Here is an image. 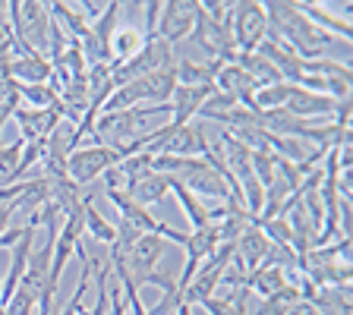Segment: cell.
<instances>
[{"label": "cell", "instance_id": "22", "mask_svg": "<svg viewBox=\"0 0 353 315\" xmlns=\"http://www.w3.org/2000/svg\"><path fill=\"white\" fill-rule=\"evenodd\" d=\"M214 70H218V63L180 60L176 63V85H214Z\"/></svg>", "mask_w": 353, "mask_h": 315}, {"label": "cell", "instance_id": "21", "mask_svg": "<svg viewBox=\"0 0 353 315\" xmlns=\"http://www.w3.org/2000/svg\"><path fill=\"white\" fill-rule=\"evenodd\" d=\"M85 234L95 246H110L114 236H117V227H114V224H110L92 202H85Z\"/></svg>", "mask_w": 353, "mask_h": 315}, {"label": "cell", "instance_id": "12", "mask_svg": "<svg viewBox=\"0 0 353 315\" xmlns=\"http://www.w3.org/2000/svg\"><path fill=\"white\" fill-rule=\"evenodd\" d=\"M234 250H236V258L243 262V268H246V272H256V268H262L265 256H268V250H272V240L262 234L259 224H250V227L236 236Z\"/></svg>", "mask_w": 353, "mask_h": 315}, {"label": "cell", "instance_id": "14", "mask_svg": "<svg viewBox=\"0 0 353 315\" xmlns=\"http://www.w3.org/2000/svg\"><path fill=\"white\" fill-rule=\"evenodd\" d=\"M10 76H13L19 85H41V82H48V76H51V63L38 51L16 54V57L10 54Z\"/></svg>", "mask_w": 353, "mask_h": 315}, {"label": "cell", "instance_id": "23", "mask_svg": "<svg viewBox=\"0 0 353 315\" xmlns=\"http://www.w3.org/2000/svg\"><path fill=\"white\" fill-rule=\"evenodd\" d=\"M22 145H26L22 139L0 142V190L16 183V167H19V158H22Z\"/></svg>", "mask_w": 353, "mask_h": 315}, {"label": "cell", "instance_id": "13", "mask_svg": "<svg viewBox=\"0 0 353 315\" xmlns=\"http://www.w3.org/2000/svg\"><path fill=\"white\" fill-rule=\"evenodd\" d=\"M296 10H300L303 16H306L316 29H322V32H328V35H334L338 41H350L353 38V26H350V19H341V16H334L331 10H325L322 3H312V0H300L296 3Z\"/></svg>", "mask_w": 353, "mask_h": 315}, {"label": "cell", "instance_id": "30", "mask_svg": "<svg viewBox=\"0 0 353 315\" xmlns=\"http://www.w3.org/2000/svg\"><path fill=\"white\" fill-rule=\"evenodd\" d=\"M19 236H22V227H10L7 234L0 236V246H13V243H19Z\"/></svg>", "mask_w": 353, "mask_h": 315}, {"label": "cell", "instance_id": "5", "mask_svg": "<svg viewBox=\"0 0 353 315\" xmlns=\"http://www.w3.org/2000/svg\"><path fill=\"white\" fill-rule=\"evenodd\" d=\"M199 13H202V7H199L196 0H170V3H161L154 38L168 41L170 48H174V44L190 41L192 29H196Z\"/></svg>", "mask_w": 353, "mask_h": 315}, {"label": "cell", "instance_id": "25", "mask_svg": "<svg viewBox=\"0 0 353 315\" xmlns=\"http://www.w3.org/2000/svg\"><path fill=\"white\" fill-rule=\"evenodd\" d=\"M300 303V290H296L294 284H287V287H281L278 294H272V296H265L262 300V306H259V312L256 315H284L290 306H296Z\"/></svg>", "mask_w": 353, "mask_h": 315}, {"label": "cell", "instance_id": "20", "mask_svg": "<svg viewBox=\"0 0 353 315\" xmlns=\"http://www.w3.org/2000/svg\"><path fill=\"white\" fill-rule=\"evenodd\" d=\"M218 246H221V234H218V224H212V227H202V230H190L183 243V252L190 258H196V262H205Z\"/></svg>", "mask_w": 353, "mask_h": 315}, {"label": "cell", "instance_id": "31", "mask_svg": "<svg viewBox=\"0 0 353 315\" xmlns=\"http://www.w3.org/2000/svg\"><path fill=\"white\" fill-rule=\"evenodd\" d=\"M176 315H192V306H186V303H183V306L176 309Z\"/></svg>", "mask_w": 353, "mask_h": 315}, {"label": "cell", "instance_id": "7", "mask_svg": "<svg viewBox=\"0 0 353 315\" xmlns=\"http://www.w3.org/2000/svg\"><path fill=\"white\" fill-rule=\"evenodd\" d=\"M117 16H120V3L110 0L104 3V13L92 22V32L79 41L82 48V57H85L88 66H98V63H110V35L117 29Z\"/></svg>", "mask_w": 353, "mask_h": 315}, {"label": "cell", "instance_id": "11", "mask_svg": "<svg viewBox=\"0 0 353 315\" xmlns=\"http://www.w3.org/2000/svg\"><path fill=\"white\" fill-rule=\"evenodd\" d=\"M290 114H296L300 120H309V123H316L319 117H331L334 114V108H338V101L334 98H325V95H316V92H306V88L294 85V92H290V98H287L284 104Z\"/></svg>", "mask_w": 353, "mask_h": 315}, {"label": "cell", "instance_id": "26", "mask_svg": "<svg viewBox=\"0 0 353 315\" xmlns=\"http://www.w3.org/2000/svg\"><path fill=\"white\" fill-rule=\"evenodd\" d=\"M19 101H22V108L48 110V108H54L60 98L51 92L48 82H41V85H19Z\"/></svg>", "mask_w": 353, "mask_h": 315}, {"label": "cell", "instance_id": "9", "mask_svg": "<svg viewBox=\"0 0 353 315\" xmlns=\"http://www.w3.org/2000/svg\"><path fill=\"white\" fill-rule=\"evenodd\" d=\"M214 95V85H176L170 95L168 108H170V120L174 126H186L192 123V117L199 114V108Z\"/></svg>", "mask_w": 353, "mask_h": 315}, {"label": "cell", "instance_id": "17", "mask_svg": "<svg viewBox=\"0 0 353 315\" xmlns=\"http://www.w3.org/2000/svg\"><path fill=\"white\" fill-rule=\"evenodd\" d=\"M126 196L136 202V205H142V208H148V205H158V202H164V196H168V176L164 174H148V176H142L139 183H132V186H126Z\"/></svg>", "mask_w": 353, "mask_h": 315}, {"label": "cell", "instance_id": "19", "mask_svg": "<svg viewBox=\"0 0 353 315\" xmlns=\"http://www.w3.org/2000/svg\"><path fill=\"white\" fill-rule=\"evenodd\" d=\"M290 281H287V272H281V268H256V272L246 274V290L250 294H256L259 300H265V296L278 294L281 287H287Z\"/></svg>", "mask_w": 353, "mask_h": 315}, {"label": "cell", "instance_id": "27", "mask_svg": "<svg viewBox=\"0 0 353 315\" xmlns=\"http://www.w3.org/2000/svg\"><path fill=\"white\" fill-rule=\"evenodd\" d=\"M176 274H180V272H174V268H170V272L154 268V272L145 278V284H142V287H158V290H164V294H180V290H176Z\"/></svg>", "mask_w": 353, "mask_h": 315}, {"label": "cell", "instance_id": "2", "mask_svg": "<svg viewBox=\"0 0 353 315\" xmlns=\"http://www.w3.org/2000/svg\"><path fill=\"white\" fill-rule=\"evenodd\" d=\"M174 48L161 38H145V44L139 48V54H132L123 63H110V82L114 88L126 85V82L139 79L148 73H161V70H174Z\"/></svg>", "mask_w": 353, "mask_h": 315}, {"label": "cell", "instance_id": "29", "mask_svg": "<svg viewBox=\"0 0 353 315\" xmlns=\"http://www.w3.org/2000/svg\"><path fill=\"white\" fill-rule=\"evenodd\" d=\"M110 315H126V303H123V290L120 287H110V306H108Z\"/></svg>", "mask_w": 353, "mask_h": 315}, {"label": "cell", "instance_id": "4", "mask_svg": "<svg viewBox=\"0 0 353 315\" xmlns=\"http://www.w3.org/2000/svg\"><path fill=\"white\" fill-rule=\"evenodd\" d=\"M230 32H234V48L240 54L259 51V44L268 35L265 3H259V0H236L234 13H230Z\"/></svg>", "mask_w": 353, "mask_h": 315}, {"label": "cell", "instance_id": "1", "mask_svg": "<svg viewBox=\"0 0 353 315\" xmlns=\"http://www.w3.org/2000/svg\"><path fill=\"white\" fill-rule=\"evenodd\" d=\"M265 16H268V35L287 41L303 60L322 57L325 48L338 41L334 35L316 29L290 0H272V3H265Z\"/></svg>", "mask_w": 353, "mask_h": 315}, {"label": "cell", "instance_id": "6", "mask_svg": "<svg viewBox=\"0 0 353 315\" xmlns=\"http://www.w3.org/2000/svg\"><path fill=\"white\" fill-rule=\"evenodd\" d=\"M164 250H168V240H164V236L142 234L139 240H136V246H132V250L123 256V274L130 278V284L136 287V290H142L145 278L154 272V268H158Z\"/></svg>", "mask_w": 353, "mask_h": 315}, {"label": "cell", "instance_id": "10", "mask_svg": "<svg viewBox=\"0 0 353 315\" xmlns=\"http://www.w3.org/2000/svg\"><path fill=\"white\" fill-rule=\"evenodd\" d=\"M208 136L199 123H186V126H174V132L168 136L161 154H176V158H205L208 154Z\"/></svg>", "mask_w": 353, "mask_h": 315}, {"label": "cell", "instance_id": "8", "mask_svg": "<svg viewBox=\"0 0 353 315\" xmlns=\"http://www.w3.org/2000/svg\"><path fill=\"white\" fill-rule=\"evenodd\" d=\"M13 120H16V126H19V139L22 142H41L54 132V126L63 123V108H60V101L48 110L22 108L19 104L16 114H13Z\"/></svg>", "mask_w": 353, "mask_h": 315}, {"label": "cell", "instance_id": "3", "mask_svg": "<svg viewBox=\"0 0 353 315\" xmlns=\"http://www.w3.org/2000/svg\"><path fill=\"white\" fill-rule=\"evenodd\" d=\"M120 164V152L114 145H104V142H95V145L85 148H73L70 158H66V176L73 180L76 186H88L101 180L108 170H114Z\"/></svg>", "mask_w": 353, "mask_h": 315}, {"label": "cell", "instance_id": "24", "mask_svg": "<svg viewBox=\"0 0 353 315\" xmlns=\"http://www.w3.org/2000/svg\"><path fill=\"white\" fill-rule=\"evenodd\" d=\"M290 92H294V85H290V82H274V85L256 88V92H252V101H256V108L265 114V110L284 108L287 98H290Z\"/></svg>", "mask_w": 353, "mask_h": 315}, {"label": "cell", "instance_id": "16", "mask_svg": "<svg viewBox=\"0 0 353 315\" xmlns=\"http://www.w3.org/2000/svg\"><path fill=\"white\" fill-rule=\"evenodd\" d=\"M142 44H145L142 29L130 26V22H123V26L117 22V29H114V35H110V63H123V60H130L132 54H139Z\"/></svg>", "mask_w": 353, "mask_h": 315}, {"label": "cell", "instance_id": "28", "mask_svg": "<svg viewBox=\"0 0 353 315\" xmlns=\"http://www.w3.org/2000/svg\"><path fill=\"white\" fill-rule=\"evenodd\" d=\"M13 218H16L13 202H3V199H0V236H3L10 227H13Z\"/></svg>", "mask_w": 353, "mask_h": 315}, {"label": "cell", "instance_id": "18", "mask_svg": "<svg viewBox=\"0 0 353 315\" xmlns=\"http://www.w3.org/2000/svg\"><path fill=\"white\" fill-rule=\"evenodd\" d=\"M48 13H51L57 22H63V32L70 35V41H82V38L92 32V22L82 16L79 7H70V3L54 0V3H48Z\"/></svg>", "mask_w": 353, "mask_h": 315}, {"label": "cell", "instance_id": "15", "mask_svg": "<svg viewBox=\"0 0 353 315\" xmlns=\"http://www.w3.org/2000/svg\"><path fill=\"white\" fill-rule=\"evenodd\" d=\"M168 190H174V196H176V202L183 205V212H186V221H190V227L192 230H202V227H212L214 224V214H212V208H205L202 202H199L196 196H192L190 190H186L180 180H174V176H168Z\"/></svg>", "mask_w": 353, "mask_h": 315}]
</instances>
